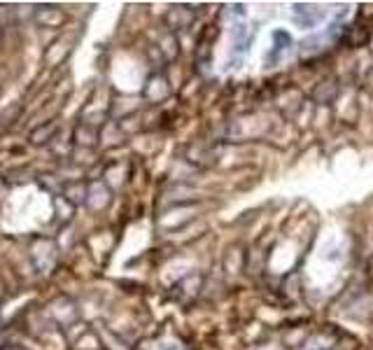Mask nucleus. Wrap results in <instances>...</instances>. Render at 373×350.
Returning <instances> with one entry per match:
<instances>
[{
    "mask_svg": "<svg viewBox=\"0 0 373 350\" xmlns=\"http://www.w3.org/2000/svg\"><path fill=\"white\" fill-rule=\"evenodd\" d=\"M54 131H57V126L50 124V126H47V129H38L31 138H33V143H40V138H50Z\"/></svg>",
    "mask_w": 373,
    "mask_h": 350,
    "instance_id": "f257e3e1",
    "label": "nucleus"
},
{
    "mask_svg": "<svg viewBox=\"0 0 373 350\" xmlns=\"http://www.w3.org/2000/svg\"><path fill=\"white\" fill-rule=\"evenodd\" d=\"M3 350H24V348H15V346H8V348H3Z\"/></svg>",
    "mask_w": 373,
    "mask_h": 350,
    "instance_id": "f03ea898",
    "label": "nucleus"
}]
</instances>
